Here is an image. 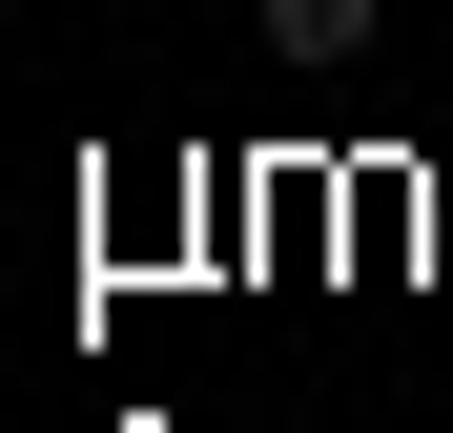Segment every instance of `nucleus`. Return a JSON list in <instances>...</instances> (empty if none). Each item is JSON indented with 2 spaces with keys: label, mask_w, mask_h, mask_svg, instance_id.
<instances>
[{
  "label": "nucleus",
  "mask_w": 453,
  "mask_h": 433,
  "mask_svg": "<svg viewBox=\"0 0 453 433\" xmlns=\"http://www.w3.org/2000/svg\"><path fill=\"white\" fill-rule=\"evenodd\" d=\"M371 21H392V0H268V42H288V62H350Z\"/></svg>",
  "instance_id": "1"
}]
</instances>
